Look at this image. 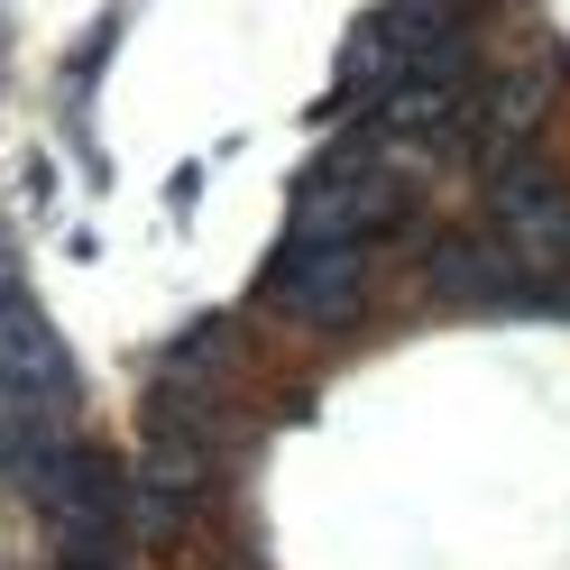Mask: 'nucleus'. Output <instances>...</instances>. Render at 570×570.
I'll list each match as a JSON object with an SVG mask.
<instances>
[{
  "mask_svg": "<svg viewBox=\"0 0 570 570\" xmlns=\"http://www.w3.org/2000/svg\"><path fill=\"white\" fill-rule=\"evenodd\" d=\"M368 295V248L332 239V230H285L276 267H267V304L295 323H350Z\"/></svg>",
  "mask_w": 570,
  "mask_h": 570,
  "instance_id": "1",
  "label": "nucleus"
}]
</instances>
